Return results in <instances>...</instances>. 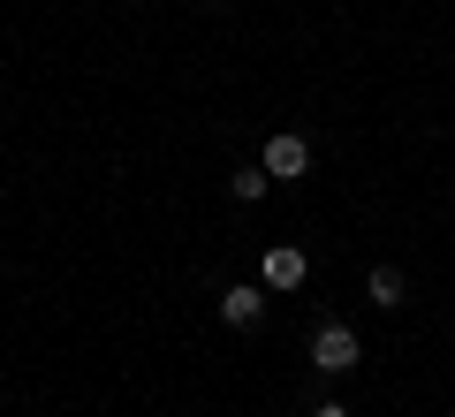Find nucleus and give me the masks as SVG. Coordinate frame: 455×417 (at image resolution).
Returning <instances> with one entry per match:
<instances>
[{"label":"nucleus","instance_id":"obj_6","mask_svg":"<svg viewBox=\"0 0 455 417\" xmlns=\"http://www.w3.org/2000/svg\"><path fill=\"white\" fill-rule=\"evenodd\" d=\"M228 190L243 197V205H259V197L274 190V175H266V167H243V175H228Z\"/></svg>","mask_w":455,"mask_h":417},{"label":"nucleus","instance_id":"obj_7","mask_svg":"<svg viewBox=\"0 0 455 417\" xmlns=\"http://www.w3.org/2000/svg\"><path fill=\"white\" fill-rule=\"evenodd\" d=\"M311 417H349V410H341V402H319V410H311Z\"/></svg>","mask_w":455,"mask_h":417},{"label":"nucleus","instance_id":"obj_4","mask_svg":"<svg viewBox=\"0 0 455 417\" xmlns=\"http://www.w3.org/2000/svg\"><path fill=\"white\" fill-rule=\"evenodd\" d=\"M220 319H228V326H259V319H266V289H251V281H228Z\"/></svg>","mask_w":455,"mask_h":417},{"label":"nucleus","instance_id":"obj_1","mask_svg":"<svg viewBox=\"0 0 455 417\" xmlns=\"http://www.w3.org/2000/svg\"><path fill=\"white\" fill-rule=\"evenodd\" d=\"M357 357H364V341L349 334L341 319H326L319 334H311V365H319L326 380H341V372H357Z\"/></svg>","mask_w":455,"mask_h":417},{"label":"nucleus","instance_id":"obj_3","mask_svg":"<svg viewBox=\"0 0 455 417\" xmlns=\"http://www.w3.org/2000/svg\"><path fill=\"white\" fill-rule=\"evenodd\" d=\"M311 281V258L296 251V243H274V251L259 258V289H274V296H289V289H304Z\"/></svg>","mask_w":455,"mask_h":417},{"label":"nucleus","instance_id":"obj_5","mask_svg":"<svg viewBox=\"0 0 455 417\" xmlns=\"http://www.w3.org/2000/svg\"><path fill=\"white\" fill-rule=\"evenodd\" d=\"M364 289H372V304H379V311H403L410 281H403V266H372V281H364Z\"/></svg>","mask_w":455,"mask_h":417},{"label":"nucleus","instance_id":"obj_2","mask_svg":"<svg viewBox=\"0 0 455 417\" xmlns=\"http://www.w3.org/2000/svg\"><path fill=\"white\" fill-rule=\"evenodd\" d=\"M259 167H266L274 182H304V175H311V145L296 137V129H274L266 152H259Z\"/></svg>","mask_w":455,"mask_h":417}]
</instances>
